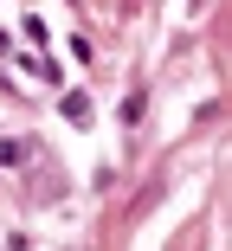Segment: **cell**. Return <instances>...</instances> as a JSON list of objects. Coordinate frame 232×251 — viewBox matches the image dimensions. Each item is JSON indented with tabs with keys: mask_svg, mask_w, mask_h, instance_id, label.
<instances>
[{
	"mask_svg": "<svg viewBox=\"0 0 232 251\" xmlns=\"http://www.w3.org/2000/svg\"><path fill=\"white\" fill-rule=\"evenodd\" d=\"M20 161H26V142L7 135V142H0V168H20Z\"/></svg>",
	"mask_w": 232,
	"mask_h": 251,
	"instance_id": "6da1fadb",
	"label": "cell"
}]
</instances>
